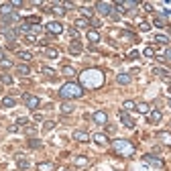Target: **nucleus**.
Segmentation results:
<instances>
[{
  "label": "nucleus",
  "instance_id": "nucleus-21",
  "mask_svg": "<svg viewBox=\"0 0 171 171\" xmlns=\"http://www.w3.org/2000/svg\"><path fill=\"white\" fill-rule=\"evenodd\" d=\"M69 53H71V55H79V53H82V45H79L78 41H73V43L69 45Z\"/></svg>",
  "mask_w": 171,
  "mask_h": 171
},
{
  "label": "nucleus",
  "instance_id": "nucleus-13",
  "mask_svg": "<svg viewBox=\"0 0 171 171\" xmlns=\"http://www.w3.org/2000/svg\"><path fill=\"white\" fill-rule=\"evenodd\" d=\"M157 139L163 143V145H167V147H171V132H167V130H163V132H159L157 135Z\"/></svg>",
  "mask_w": 171,
  "mask_h": 171
},
{
  "label": "nucleus",
  "instance_id": "nucleus-15",
  "mask_svg": "<svg viewBox=\"0 0 171 171\" xmlns=\"http://www.w3.org/2000/svg\"><path fill=\"white\" fill-rule=\"evenodd\" d=\"M153 73H155V75H159V78H163V79H171L169 71H167V69H163V67H155V69H153Z\"/></svg>",
  "mask_w": 171,
  "mask_h": 171
},
{
  "label": "nucleus",
  "instance_id": "nucleus-10",
  "mask_svg": "<svg viewBox=\"0 0 171 171\" xmlns=\"http://www.w3.org/2000/svg\"><path fill=\"white\" fill-rule=\"evenodd\" d=\"M161 118H163V114H161V110H155V108H153L151 112L147 114V120L151 122V124H157V122L161 120Z\"/></svg>",
  "mask_w": 171,
  "mask_h": 171
},
{
  "label": "nucleus",
  "instance_id": "nucleus-25",
  "mask_svg": "<svg viewBox=\"0 0 171 171\" xmlns=\"http://www.w3.org/2000/svg\"><path fill=\"white\" fill-rule=\"evenodd\" d=\"M73 24H75V29H86V27H90V20L88 19H78Z\"/></svg>",
  "mask_w": 171,
  "mask_h": 171
},
{
  "label": "nucleus",
  "instance_id": "nucleus-45",
  "mask_svg": "<svg viewBox=\"0 0 171 171\" xmlns=\"http://www.w3.org/2000/svg\"><path fill=\"white\" fill-rule=\"evenodd\" d=\"M29 118H19V120H16V126H27V124H29Z\"/></svg>",
  "mask_w": 171,
  "mask_h": 171
},
{
  "label": "nucleus",
  "instance_id": "nucleus-22",
  "mask_svg": "<svg viewBox=\"0 0 171 171\" xmlns=\"http://www.w3.org/2000/svg\"><path fill=\"white\" fill-rule=\"evenodd\" d=\"M137 112H141V114H149L151 112V106L147 102H141V104H137Z\"/></svg>",
  "mask_w": 171,
  "mask_h": 171
},
{
  "label": "nucleus",
  "instance_id": "nucleus-30",
  "mask_svg": "<svg viewBox=\"0 0 171 171\" xmlns=\"http://www.w3.org/2000/svg\"><path fill=\"white\" fill-rule=\"evenodd\" d=\"M155 41L161 43V45H167L169 43V37H167V35H155Z\"/></svg>",
  "mask_w": 171,
  "mask_h": 171
},
{
  "label": "nucleus",
  "instance_id": "nucleus-17",
  "mask_svg": "<svg viewBox=\"0 0 171 171\" xmlns=\"http://www.w3.org/2000/svg\"><path fill=\"white\" fill-rule=\"evenodd\" d=\"M88 41H92V43L96 45L98 41H100V33H98L96 29H90V31H88Z\"/></svg>",
  "mask_w": 171,
  "mask_h": 171
},
{
  "label": "nucleus",
  "instance_id": "nucleus-32",
  "mask_svg": "<svg viewBox=\"0 0 171 171\" xmlns=\"http://www.w3.org/2000/svg\"><path fill=\"white\" fill-rule=\"evenodd\" d=\"M122 106H124V112H128V110H135V108H137V104L132 102V100H126Z\"/></svg>",
  "mask_w": 171,
  "mask_h": 171
},
{
  "label": "nucleus",
  "instance_id": "nucleus-26",
  "mask_svg": "<svg viewBox=\"0 0 171 171\" xmlns=\"http://www.w3.org/2000/svg\"><path fill=\"white\" fill-rule=\"evenodd\" d=\"M51 12H53V15H57V16H63V15H65V8H63V4H55L53 8H51Z\"/></svg>",
  "mask_w": 171,
  "mask_h": 171
},
{
  "label": "nucleus",
  "instance_id": "nucleus-51",
  "mask_svg": "<svg viewBox=\"0 0 171 171\" xmlns=\"http://www.w3.org/2000/svg\"><path fill=\"white\" fill-rule=\"evenodd\" d=\"M90 24H92L94 29H98V27H100V20H96V19H94V20H90Z\"/></svg>",
  "mask_w": 171,
  "mask_h": 171
},
{
  "label": "nucleus",
  "instance_id": "nucleus-1",
  "mask_svg": "<svg viewBox=\"0 0 171 171\" xmlns=\"http://www.w3.org/2000/svg\"><path fill=\"white\" fill-rule=\"evenodd\" d=\"M59 96L63 98V100H75V98H82L83 96V86L79 82H67V83L61 86Z\"/></svg>",
  "mask_w": 171,
  "mask_h": 171
},
{
  "label": "nucleus",
  "instance_id": "nucleus-8",
  "mask_svg": "<svg viewBox=\"0 0 171 171\" xmlns=\"http://www.w3.org/2000/svg\"><path fill=\"white\" fill-rule=\"evenodd\" d=\"M2 33H4V39L8 41V45H12V43L16 41L19 31H16V29H8V27H2Z\"/></svg>",
  "mask_w": 171,
  "mask_h": 171
},
{
  "label": "nucleus",
  "instance_id": "nucleus-38",
  "mask_svg": "<svg viewBox=\"0 0 171 171\" xmlns=\"http://www.w3.org/2000/svg\"><path fill=\"white\" fill-rule=\"evenodd\" d=\"M0 82H2V83H12V75H8V73H2V75H0Z\"/></svg>",
  "mask_w": 171,
  "mask_h": 171
},
{
  "label": "nucleus",
  "instance_id": "nucleus-16",
  "mask_svg": "<svg viewBox=\"0 0 171 171\" xmlns=\"http://www.w3.org/2000/svg\"><path fill=\"white\" fill-rule=\"evenodd\" d=\"M73 110H75V106H73L69 100H65V102L61 104V112H63V114H71Z\"/></svg>",
  "mask_w": 171,
  "mask_h": 171
},
{
  "label": "nucleus",
  "instance_id": "nucleus-5",
  "mask_svg": "<svg viewBox=\"0 0 171 171\" xmlns=\"http://www.w3.org/2000/svg\"><path fill=\"white\" fill-rule=\"evenodd\" d=\"M96 10L100 12V15L110 16L114 12V4H112V2H96Z\"/></svg>",
  "mask_w": 171,
  "mask_h": 171
},
{
  "label": "nucleus",
  "instance_id": "nucleus-47",
  "mask_svg": "<svg viewBox=\"0 0 171 171\" xmlns=\"http://www.w3.org/2000/svg\"><path fill=\"white\" fill-rule=\"evenodd\" d=\"M24 43H29V45L37 43V39H35V35H27V39H24Z\"/></svg>",
  "mask_w": 171,
  "mask_h": 171
},
{
  "label": "nucleus",
  "instance_id": "nucleus-46",
  "mask_svg": "<svg viewBox=\"0 0 171 171\" xmlns=\"http://www.w3.org/2000/svg\"><path fill=\"white\" fill-rule=\"evenodd\" d=\"M92 12H94V10L88 8V6H83V8H82V15H83V16H92Z\"/></svg>",
  "mask_w": 171,
  "mask_h": 171
},
{
  "label": "nucleus",
  "instance_id": "nucleus-20",
  "mask_svg": "<svg viewBox=\"0 0 171 171\" xmlns=\"http://www.w3.org/2000/svg\"><path fill=\"white\" fill-rule=\"evenodd\" d=\"M2 106L4 108H12V106H16V100L12 96H4L2 98Z\"/></svg>",
  "mask_w": 171,
  "mask_h": 171
},
{
  "label": "nucleus",
  "instance_id": "nucleus-4",
  "mask_svg": "<svg viewBox=\"0 0 171 171\" xmlns=\"http://www.w3.org/2000/svg\"><path fill=\"white\" fill-rule=\"evenodd\" d=\"M23 100H24V106L31 108V110H35V108H39V106H41V100H39L37 96H33V94H24Z\"/></svg>",
  "mask_w": 171,
  "mask_h": 171
},
{
  "label": "nucleus",
  "instance_id": "nucleus-14",
  "mask_svg": "<svg viewBox=\"0 0 171 171\" xmlns=\"http://www.w3.org/2000/svg\"><path fill=\"white\" fill-rule=\"evenodd\" d=\"M43 53H45V57H47V59H57L59 57V51H57V49H53V47H45Z\"/></svg>",
  "mask_w": 171,
  "mask_h": 171
},
{
  "label": "nucleus",
  "instance_id": "nucleus-50",
  "mask_svg": "<svg viewBox=\"0 0 171 171\" xmlns=\"http://www.w3.org/2000/svg\"><path fill=\"white\" fill-rule=\"evenodd\" d=\"M139 57V51H130V53H128V59H137Z\"/></svg>",
  "mask_w": 171,
  "mask_h": 171
},
{
  "label": "nucleus",
  "instance_id": "nucleus-19",
  "mask_svg": "<svg viewBox=\"0 0 171 171\" xmlns=\"http://www.w3.org/2000/svg\"><path fill=\"white\" fill-rule=\"evenodd\" d=\"M37 169H39V171H53L55 165H53L51 161H43V163H39V165H37Z\"/></svg>",
  "mask_w": 171,
  "mask_h": 171
},
{
  "label": "nucleus",
  "instance_id": "nucleus-44",
  "mask_svg": "<svg viewBox=\"0 0 171 171\" xmlns=\"http://www.w3.org/2000/svg\"><path fill=\"white\" fill-rule=\"evenodd\" d=\"M0 67H12V61L10 59H0Z\"/></svg>",
  "mask_w": 171,
  "mask_h": 171
},
{
  "label": "nucleus",
  "instance_id": "nucleus-9",
  "mask_svg": "<svg viewBox=\"0 0 171 171\" xmlns=\"http://www.w3.org/2000/svg\"><path fill=\"white\" fill-rule=\"evenodd\" d=\"M92 120L96 122V124H100V126H104V124H106V122H108V114L104 112V110H98V112H94Z\"/></svg>",
  "mask_w": 171,
  "mask_h": 171
},
{
  "label": "nucleus",
  "instance_id": "nucleus-37",
  "mask_svg": "<svg viewBox=\"0 0 171 171\" xmlns=\"http://www.w3.org/2000/svg\"><path fill=\"white\" fill-rule=\"evenodd\" d=\"M53 128H55V122H53V120H47V122H45V124H43V130H45V132L53 130Z\"/></svg>",
  "mask_w": 171,
  "mask_h": 171
},
{
  "label": "nucleus",
  "instance_id": "nucleus-6",
  "mask_svg": "<svg viewBox=\"0 0 171 171\" xmlns=\"http://www.w3.org/2000/svg\"><path fill=\"white\" fill-rule=\"evenodd\" d=\"M47 33H51V35H61L63 33V24L59 23V20H51V23H47Z\"/></svg>",
  "mask_w": 171,
  "mask_h": 171
},
{
  "label": "nucleus",
  "instance_id": "nucleus-36",
  "mask_svg": "<svg viewBox=\"0 0 171 171\" xmlns=\"http://www.w3.org/2000/svg\"><path fill=\"white\" fill-rule=\"evenodd\" d=\"M153 24H155V27H159V29H163V27H165V19H163V16H157V19H155V23H153Z\"/></svg>",
  "mask_w": 171,
  "mask_h": 171
},
{
  "label": "nucleus",
  "instance_id": "nucleus-52",
  "mask_svg": "<svg viewBox=\"0 0 171 171\" xmlns=\"http://www.w3.org/2000/svg\"><path fill=\"white\" fill-rule=\"evenodd\" d=\"M165 57H167V59L171 61V49H167V51H165Z\"/></svg>",
  "mask_w": 171,
  "mask_h": 171
},
{
  "label": "nucleus",
  "instance_id": "nucleus-7",
  "mask_svg": "<svg viewBox=\"0 0 171 171\" xmlns=\"http://www.w3.org/2000/svg\"><path fill=\"white\" fill-rule=\"evenodd\" d=\"M143 161H145L147 165H153L155 169H163V161L159 159V157H155V155H145L143 157Z\"/></svg>",
  "mask_w": 171,
  "mask_h": 171
},
{
  "label": "nucleus",
  "instance_id": "nucleus-48",
  "mask_svg": "<svg viewBox=\"0 0 171 171\" xmlns=\"http://www.w3.org/2000/svg\"><path fill=\"white\" fill-rule=\"evenodd\" d=\"M124 6H128V8H135V6H139L137 0H130V2H124Z\"/></svg>",
  "mask_w": 171,
  "mask_h": 171
},
{
  "label": "nucleus",
  "instance_id": "nucleus-40",
  "mask_svg": "<svg viewBox=\"0 0 171 171\" xmlns=\"http://www.w3.org/2000/svg\"><path fill=\"white\" fill-rule=\"evenodd\" d=\"M139 29H141V31H149V29H151V24L147 23V20H139Z\"/></svg>",
  "mask_w": 171,
  "mask_h": 171
},
{
  "label": "nucleus",
  "instance_id": "nucleus-42",
  "mask_svg": "<svg viewBox=\"0 0 171 171\" xmlns=\"http://www.w3.org/2000/svg\"><path fill=\"white\" fill-rule=\"evenodd\" d=\"M69 35H71L73 41H78V37H79V33H78V29H75V27H71V29H69Z\"/></svg>",
  "mask_w": 171,
  "mask_h": 171
},
{
  "label": "nucleus",
  "instance_id": "nucleus-24",
  "mask_svg": "<svg viewBox=\"0 0 171 171\" xmlns=\"http://www.w3.org/2000/svg\"><path fill=\"white\" fill-rule=\"evenodd\" d=\"M16 57H19L20 61H31V59H33V55H31L29 51H16Z\"/></svg>",
  "mask_w": 171,
  "mask_h": 171
},
{
  "label": "nucleus",
  "instance_id": "nucleus-41",
  "mask_svg": "<svg viewBox=\"0 0 171 171\" xmlns=\"http://www.w3.org/2000/svg\"><path fill=\"white\" fill-rule=\"evenodd\" d=\"M41 71H43L45 75H47V78H55V71H53V69H51V67H43V69H41Z\"/></svg>",
  "mask_w": 171,
  "mask_h": 171
},
{
  "label": "nucleus",
  "instance_id": "nucleus-34",
  "mask_svg": "<svg viewBox=\"0 0 171 171\" xmlns=\"http://www.w3.org/2000/svg\"><path fill=\"white\" fill-rule=\"evenodd\" d=\"M19 31H20V33H24V35H31V24L24 20V23L20 24V29H19Z\"/></svg>",
  "mask_w": 171,
  "mask_h": 171
},
{
  "label": "nucleus",
  "instance_id": "nucleus-23",
  "mask_svg": "<svg viewBox=\"0 0 171 171\" xmlns=\"http://www.w3.org/2000/svg\"><path fill=\"white\" fill-rule=\"evenodd\" d=\"M16 20H19V15H16V12H10V15L2 16V20H0V23H16Z\"/></svg>",
  "mask_w": 171,
  "mask_h": 171
},
{
  "label": "nucleus",
  "instance_id": "nucleus-43",
  "mask_svg": "<svg viewBox=\"0 0 171 171\" xmlns=\"http://www.w3.org/2000/svg\"><path fill=\"white\" fill-rule=\"evenodd\" d=\"M75 165H88V159L86 157H75Z\"/></svg>",
  "mask_w": 171,
  "mask_h": 171
},
{
  "label": "nucleus",
  "instance_id": "nucleus-2",
  "mask_svg": "<svg viewBox=\"0 0 171 171\" xmlns=\"http://www.w3.org/2000/svg\"><path fill=\"white\" fill-rule=\"evenodd\" d=\"M82 86H86V88H100L104 83V75L102 71H98V69H88V71L82 73Z\"/></svg>",
  "mask_w": 171,
  "mask_h": 171
},
{
  "label": "nucleus",
  "instance_id": "nucleus-28",
  "mask_svg": "<svg viewBox=\"0 0 171 171\" xmlns=\"http://www.w3.org/2000/svg\"><path fill=\"white\" fill-rule=\"evenodd\" d=\"M16 157H19V169H20V171L29 169V161H24V159H23V155H20V153H19V155H16Z\"/></svg>",
  "mask_w": 171,
  "mask_h": 171
},
{
  "label": "nucleus",
  "instance_id": "nucleus-18",
  "mask_svg": "<svg viewBox=\"0 0 171 171\" xmlns=\"http://www.w3.org/2000/svg\"><path fill=\"white\" fill-rule=\"evenodd\" d=\"M116 82L120 83V86H126V83H130V75H128V73H118Z\"/></svg>",
  "mask_w": 171,
  "mask_h": 171
},
{
  "label": "nucleus",
  "instance_id": "nucleus-49",
  "mask_svg": "<svg viewBox=\"0 0 171 171\" xmlns=\"http://www.w3.org/2000/svg\"><path fill=\"white\" fill-rule=\"evenodd\" d=\"M10 6H12V8H19V6H23V2H20V0H15V2H10Z\"/></svg>",
  "mask_w": 171,
  "mask_h": 171
},
{
  "label": "nucleus",
  "instance_id": "nucleus-33",
  "mask_svg": "<svg viewBox=\"0 0 171 171\" xmlns=\"http://www.w3.org/2000/svg\"><path fill=\"white\" fill-rule=\"evenodd\" d=\"M0 12H2V16H6V15H10V12H15V10H12V6H10V4H2Z\"/></svg>",
  "mask_w": 171,
  "mask_h": 171
},
{
  "label": "nucleus",
  "instance_id": "nucleus-31",
  "mask_svg": "<svg viewBox=\"0 0 171 171\" xmlns=\"http://www.w3.org/2000/svg\"><path fill=\"white\" fill-rule=\"evenodd\" d=\"M16 71H19L20 75H29L31 69H29V65H16Z\"/></svg>",
  "mask_w": 171,
  "mask_h": 171
},
{
  "label": "nucleus",
  "instance_id": "nucleus-11",
  "mask_svg": "<svg viewBox=\"0 0 171 171\" xmlns=\"http://www.w3.org/2000/svg\"><path fill=\"white\" fill-rule=\"evenodd\" d=\"M73 139L78 143H86V141H90V135L86 130H73Z\"/></svg>",
  "mask_w": 171,
  "mask_h": 171
},
{
  "label": "nucleus",
  "instance_id": "nucleus-3",
  "mask_svg": "<svg viewBox=\"0 0 171 171\" xmlns=\"http://www.w3.org/2000/svg\"><path fill=\"white\" fill-rule=\"evenodd\" d=\"M112 149L116 151V155H122V157H130L135 155V145L126 139H116L112 141Z\"/></svg>",
  "mask_w": 171,
  "mask_h": 171
},
{
  "label": "nucleus",
  "instance_id": "nucleus-29",
  "mask_svg": "<svg viewBox=\"0 0 171 171\" xmlns=\"http://www.w3.org/2000/svg\"><path fill=\"white\" fill-rule=\"evenodd\" d=\"M92 139H94V141L98 143V145H104V143L108 141V139H106V135H102V132H98V135H94Z\"/></svg>",
  "mask_w": 171,
  "mask_h": 171
},
{
  "label": "nucleus",
  "instance_id": "nucleus-53",
  "mask_svg": "<svg viewBox=\"0 0 171 171\" xmlns=\"http://www.w3.org/2000/svg\"><path fill=\"white\" fill-rule=\"evenodd\" d=\"M0 59H4V51H2V47H0Z\"/></svg>",
  "mask_w": 171,
  "mask_h": 171
},
{
  "label": "nucleus",
  "instance_id": "nucleus-35",
  "mask_svg": "<svg viewBox=\"0 0 171 171\" xmlns=\"http://www.w3.org/2000/svg\"><path fill=\"white\" fill-rule=\"evenodd\" d=\"M143 55H145V57H155V49L153 47H145L143 49Z\"/></svg>",
  "mask_w": 171,
  "mask_h": 171
},
{
  "label": "nucleus",
  "instance_id": "nucleus-54",
  "mask_svg": "<svg viewBox=\"0 0 171 171\" xmlns=\"http://www.w3.org/2000/svg\"><path fill=\"white\" fill-rule=\"evenodd\" d=\"M167 104H169V106H171V98H169V102H167Z\"/></svg>",
  "mask_w": 171,
  "mask_h": 171
},
{
  "label": "nucleus",
  "instance_id": "nucleus-39",
  "mask_svg": "<svg viewBox=\"0 0 171 171\" xmlns=\"http://www.w3.org/2000/svg\"><path fill=\"white\" fill-rule=\"evenodd\" d=\"M29 147H31V149H39L41 141H37V139H29Z\"/></svg>",
  "mask_w": 171,
  "mask_h": 171
},
{
  "label": "nucleus",
  "instance_id": "nucleus-12",
  "mask_svg": "<svg viewBox=\"0 0 171 171\" xmlns=\"http://www.w3.org/2000/svg\"><path fill=\"white\" fill-rule=\"evenodd\" d=\"M120 122L124 124V126H128V128H132V126H135V120H132V118L128 116V112H124V110L120 112Z\"/></svg>",
  "mask_w": 171,
  "mask_h": 171
},
{
  "label": "nucleus",
  "instance_id": "nucleus-27",
  "mask_svg": "<svg viewBox=\"0 0 171 171\" xmlns=\"http://www.w3.org/2000/svg\"><path fill=\"white\" fill-rule=\"evenodd\" d=\"M61 71H63V75H67V78H73V75H75V69H73L71 65H63Z\"/></svg>",
  "mask_w": 171,
  "mask_h": 171
}]
</instances>
